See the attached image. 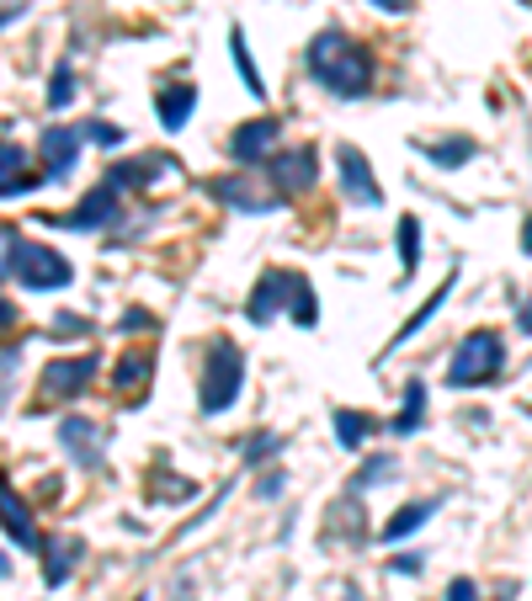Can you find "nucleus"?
Instances as JSON below:
<instances>
[{
    "label": "nucleus",
    "instance_id": "obj_3",
    "mask_svg": "<svg viewBox=\"0 0 532 601\" xmlns=\"http://www.w3.org/2000/svg\"><path fill=\"white\" fill-rule=\"evenodd\" d=\"M240 384H245L240 346L229 336H218L214 352H208V373H203V415H224V410L240 400Z\"/></svg>",
    "mask_w": 532,
    "mask_h": 601
},
{
    "label": "nucleus",
    "instance_id": "obj_9",
    "mask_svg": "<svg viewBox=\"0 0 532 601\" xmlns=\"http://www.w3.org/2000/svg\"><path fill=\"white\" fill-rule=\"evenodd\" d=\"M0 532H6L11 543H22V549H38V522H32L27 501L17 495L11 474H0Z\"/></svg>",
    "mask_w": 532,
    "mask_h": 601
},
{
    "label": "nucleus",
    "instance_id": "obj_43",
    "mask_svg": "<svg viewBox=\"0 0 532 601\" xmlns=\"http://www.w3.org/2000/svg\"><path fill=\"white\" fill-rule=\"evenodd\" d=\"M181 601H193V597H181Z\"/></svg>",
    "mask_w": 532,
    "mask_h": 601
},
{
    "label": "nucleus",
    "instance_id": "obj_31",
    "mask_svg": "<svg viewBox=\"0 0 532 601\" xmlns=\"http://www.w3.org/2000/svg\"><path fill=\"white\" fill-rule=\"evenodd\" d=\"M447 601H480V585L474 580H453L447 585Z\"/></svg>",
    "mask_w": 532,
    "mask_h": 601
},
{
    "label": "nucleus",
    "instance_id": "obj_25",
    "mask_svg": "<svg viewBox=\"0 0 532 601\" xmlns=\"http://www.w3.org/2000/svg\"><path fill=\"white\" fill-rule=\"evenodd\" d=\"M367 432H373V415H363V410H336V442L341 447H363Z\"/></svg>",
    "mask_w": 532,
    "mask_h": 601
},
{
    "label": "nucleus",
    "instance_id": "obj_24",
    "mask_svg": "<svg viewBox=\"0 0 532 601\" xmlns=\"http://www.w3.org/2000/svg\"><path fill=\"white\" fill-rule=\"evenodd\" d=\"M229 53H235V65H240V80H245V91L262 101L266 97V80H262V70H256V59H250V49H245V32L235 27L229 32Z\"/></svg>",
    "mask_w": 532,
    "mask_h": 601
},
{
    "label": "nucleus",
    "instance_id": "obj_42",
    "mask_svg": "<svg viewBox=\"0 0 532 601\" xmlns=\"http://www.w3.org/2000/svg\"><path fill=\"white\" fill-rule=\"evenodd\" d=\"M11 575V559H6V553H0V580Z\"/></svg>",
    "mask_w": 532,
    "mask_h": 601
},
{
    "label": "nucleus",
    "instance_id": "obj_17",
    "mask_svg": "<svg viewBox=\"0 0 532 601\" xmlns=\"http://www.w3.org/2000/svg\"><path fill=\"white\" fill-rule=\"evenodd\" d=\"M272 145H277V122H272V118H256V122H245L240 134L229 139V155H235V160H262Z\"/></svg>",
    "mask_w": 532,
    "mask_h": 601
},
{
    "label": "nucleus",
    "instance_id": "obj_21",
    "mask_svg": "<svg viewBox=\"0 0 532 601\" xmlns=\"http://www.w3.org/2000/svg\"><path fill=\"white\" fill-rule=\"evenodd\" d=\"M453 283H459V272H447V277H442V288H436L432 298H426V304H421V309H415L411 319L400 325V331H394V341H388V352H394V346H405V341H415V331H421V325H426V319H432V314L442 309V298H447V288H453Z\"/></svg>",
    "mask_w": 532,
    "mask_h": 601
},
{
    "label": "nucleus",
    "instance_id": "obj_15",
    "mask_svg": "<svg viewBox=\"0 0 532 601\" xmlns=\"http://www.w3.org/2000/svg\"><path fill=\"white\" fill-rule=\"evenodd\" d=\"M293 288V272H266L262 283H256V293H250V304H245V314L256 319V325H266L272 314H277V304H283V293Z\"/></svg>",
    "mask_w": 532,
    "mask_h": 601
},
{
    "label": "nucleus",
    "instance_id": "obj_34",
    "mask_svg": "<svg viewBox=\"0 0 532 601\" xmlns=\"http://www.w3.org/2000/svg\"><path fill=\"white\" fill-rule=\"evenodd\" d=\"M516 325H522V336H532V298L516 304Z\"/></svg>",
    "mask_w": 532,
    "mask_h": 601
},
{
    "label": "nucleus",
    "instance_id": "obj_12",
    "mask_svg": "<svg viewBox=\"0 0 532 601\" xmlns=\"http://www.w3.org/2000/svg\"><path fill=\"white\" fill-rule=\"evenodd\" d=\"M208 193H214L218 203H229V208H240V214H277V208H283V193H256L240 176H224Z\"/></svg>",
    "mask_w": 532,
    "mask_h": 601
},
{
    "label": "nucleus",
    "instance_id": "obj_23",
    "mask_svg": "<svg viewBox=\"0 0 532 601\" xmlns=\"http://www.w3.org/2000/svg\"><path fill=\"white\" fill-rule=\"evenodd\" d=\"M421 149H426V160H432V166H442V170H459V166H469V160H474V139H436V145H426V139H421Z\"/></svg>",
    "mask_w": 532,
    "mask_h": 601
},
{
    "label": "nucleus",
    "instance_id": "obj_18",
    "mask_svg": "<svg viewBox=\"0 0 532 601\" xmlns=\"http://www.w3.org/2000/svg\"><path fill=\"white\" fill-rule=\"evenodd\" d=\"M193 107H197V86H166V91L155 97V112H160V122H166L170 134H176V128H187Z\"/></svg>",
    "mask_w": 532,
    "mask_h": 601
},
{
    "label": "nucleus",
    "instance_id": "obj_4",
    "mask_svg": "<svg viewBox=\"0 0 532 601\" xmlns=\"http://www.w3.org/2000/svg\"><path fill=\"white\" fill-rule=\"evenodd\" d=\"M11 272H17V283L32 293H43V288H70V262L53 250V245H32V240H11Z\"/></svg>",
    "mask_w": 532,
    "mask_h": 601
},
{
    "label": "nucleus",
    "instance_id": "obj_5",
    "mask_svg": "<svg viewBox=\"0 0 532 601\" xmlns=\"http://www.w3.org/2000/svg\"><path fill=\"white\" fill-rule=\"evenodd\" d=\"M336 166H341V193L352 197L357 208H378V203H384V187L373 181V166H367V155L357 145H341Z\"/></svg>",
    "mask_w": 532,
    "mask_h": 601
},
{
    "label": "nucleus",
    "instance_id": "obj_26",
    "mask_svg": "<svg viewBox=\"0 0 532 601\" xmlns=\"http://www.w3.org/2000/svg\"><path fill=\"white\" fill-rule=\"evenodd\" d=\"M288 309H293V319L309 331L319 319V304H315V288H309V277H293V288H288Z\"/></svg>",
    "mask_w": 532,
    "mask_h": 601
},
{
    "label": "nucleus",
    "instance_id": "obj_6",
    "mask_svg": "<svg viewBox=\"0 0 532 601\" xmlns=\"http://www.w3.org/2000/svg\"><path fill=\"white\" fill-rule=\"evenodd\" d=\"M97 378V357L86 352V357H59L43 367V400H75V394H86V384Z\"/></svg>",
    "mask_w": 532,
    "mask_h": 601
},
{
    "label": "nucleus",
    "instance_id": "obj_35",
    "mask_svg": "<svg viewBox=\"0 0 532 601\" xmlns=\"http://www.w3.org/2000/svg\"><path fill=\"white\" fill-rule=\"evenodd\" d=\"M283 484H288V474H266V480H262V495H266V501H272V495H277Z\"/></svg>",
    "mask_w": 532,
    "mask_h": 601
},
{
    "label": "nucleus",
    "instance_id": "obj_16",
    "mask_svg": "<svg viewBox=\"0 0 532 601\" xmlns=\"http://www.w3.org/2000/svg\"><path fill=\"white\" fill-rule=\"evenodd\" d=\"M166 170H176L166 155H145V160H128V166H107V181L122 193V187H149V181H160Z\"/></svg>",
    "mask_w": 532,
    "mask_h": 601
},
{
    "label": "nucleus",
    "instance_id": "obj_36",
    "mask_svg": "<svg viewBox=\"0 0 532 601\" xmlns=\"http://www.w3.org/2000/svg\"><path fill=\"white\" fill-rule=\"evenodd\" d=\"M11 362H17V352L6 357V367H0V410H6V400H11V384H6V373H11Z\"/></svg>",
    "mask_w": 532,
    "mask_h": 601
},
{
    "label": "nucleus",
    "instance_id": "obj_14",
    "mask_svg": "<svg viewBox=\"0 0 532 601\" xmlns=\"http://www.w3.org/2000/svg\"><path fill=\"white\" fill-rule=\"evenodd\" d=\"M149 373H155V352H149V346H139V352H128V357L118 362V373H112V384H118V394H122V400H145Z\"/></svg>",
    "mask_w": 532,
    "mask_h": 601
},
{
    "label": "nucleus",
    "instance_id": "obj_20",
    "mask_svg": "<svg viewBox=\"0 0 532 601\" xmlns=\"http://www.w3.org/2000/svg\"><path fill=\"white\" fill-rule=\"evenodd\" d=\"M432 511H436V501H411V505H400L394 516L384 522V543H400V538H411L415 528H426L432 522Z\"/></svg>",
    "mask_w": 532,
    "mask_h": 601
},
{
    "label": "nucleus",
    "instance_id": "obj_22",
    "mask_svg": "<svg viewBox=\"0 0 532 601\" xmlns=\"http://www.w3.org/2000/svg\"><path fill=\"white\" fill-rule=\"evenodd\" d=\"M421 421H426V384H405V410L388 421V432L411 436V432H421Z\"/></svg>",
    "mask_w": 532,
    "mask_h": 601
},
{
    "label": "nucleus",
    "instance_id": "obj_10",
    "mask_svg": "<svg viewBox=\"0 0 532 601\" xmlns=\"http://www.w3.org/2000/svg\"><path fill=\"white\" fill-rule=\"evenodd\" d=\"M118 214H122L118 187H112V181H101L91 197H80V208H75V214H59L53 224H65V229H107Z\"/></svg>",
    "mask_w": 532,
    "mask_h": 601
},
{
    "label": "nucleus",
    "instance_id": "obj_33",
    "mask_svg": "<svg viewBox=\"0 0 532 601\" xmlns=\"http://www.w3.org/2000/svg\"><path fill=\"white\" fill-rule=\"evenodd\" d=\"M394 570H400V575H421V553H405V559H394Z\"/></svg>",
    "mask_w": 532,
    "mask_h": 601
},
{
    "label": "nucleus",
    "instance_id": "obj_29",
    "mask_svg": "<svg viewBox=\"0 0 532 601\" xmlns=\"http://www.w3.org/2000/svg\"><path fill=\"white\" fill-rule=\"evenodd\" d=\"M394 480V457H367L363 474H357V490H367V484H388Z\"/></svg>",
    "mask_w": 532,
    "mask_h": 601
},
{
    "label": "nucleus",
    "instance_id": "obj_11",
    "mask_svg": "<svg viewBox=\"0 0 532 601\" xmlns=\"http://www.w3.org/2000/svg\"><path fill=\"white\" fill-rule=\"evenodd\" d=\"M266 176L277 181V193H283V197L309 193V187H315V149L304 145V149H288V155H277Z\"/></svg>",
    "mask_w": 532,
    "mask_h": 601
},
{
    "label": "nucleus",
    "instance_id": "obj_37",
    "mask_svg": "<svg viewBox=\"0 0 532 601\" xmlns=\"http://www.w3.org/2000/svg\"><path fill=\"white\" fill-rule=\"evenodd\" d=\"M145 325H149V314H139V309L122 314V331H145Z\"/></svg>",
    "mask_w": 532,
    "mask_h": 601
},
{
    "label": "nucleus",
    "instance_id": "obj_28",
    "mask_svg": "<svg viewBox=\"0 0 532 601\" xmlns=\"http://www.w3.org/2000/svg\"><path fill=\"white\" fill-rule=\"evenodd\" d=\"M49 101H53V107H70V101H75V70H70V65H59V70H53Z\"/></svg>",
    "mask_w": 532,
    "mask_h": 601
},
{
    "label": "nucleus",
    "instance_id": "obj_8",
    "mask_svg": "<svg viewBox=\"0 0 532 601\" xmlns=\"http://www.w3.org/2000/svg\"><path fill=\"white\" fill-rule=\"evenodd\" d=\"M59 442L70 447V457L80 469H101V453H107V432H101L97 421H86V415H70V421H59Z\"/></svg>",
    "mask_w": 532,
    "mask_h": 601
},
{
    "label": "nucleus",
    "instance_id": "obj_2",
    "mask_svg": "<svg viewBox=\"0 0 532 601\" xmlns=\"http://www.w3.org/2000/svg\"><path fill=\"white\" fill-rule=\"evenodd\" d=\"M506 362V341L495 331H474L469 341H459V352L447 362V384L453 388H484Z\"/></svg>",
    "mask_w": 532,
    "mask_h": 601
},
{
    "label": "nucleus",
    "instance_id": "obj_39",
    "mask_svg": "<svg viewBox=\"0 0 532 601\" xmlns=\"http://www.w3.org/2000/svg\"><path fill=\"white\" fill-rule=\"evenodd\" d=\"M22 11H27V6H6V11H0V27H11L17 17H22Z\"/></svg>",
    "mask_w": 532,
    "mask_h": 601
},
{
    "label": "nucleus",
    "instance_id": "obj_19",
    "mask_svg": "<svg viewBox=\"0 0 532 601\" xmlns=\"http://www.w3.org/2000/svg\"><path fill=\"white\" fill-rule=\"evenodd\" d=\"M75 559H80V538H53V543H43V580L49 585H65Z\"/></svg>",
    "mask_w": 532,
    "mask_h": 601
},
{
    "label": "nucleus",
    "instance_id": "obj_38",
    "mask_svg": "<svg viewBox=\"0 0 532 601\" xmlns=\"http://www.w3.org/2000/svg\"><path fill=\"white\" fill-rule=\"evenodd\" d=\"M373 6H378V11H411L415 0H373Z\"/></svg>",
    "mask_w": 532,
    "mask_h": 601
},
{
    "label": "nucleus",
    "instance_id": "obj_7",
    "mask_svg": "<svg viewBox=\"0 0 532 601\" xmlns=\"http://www.w3.org/2000/svg\"><path fill=\"white\" fill-rule=\"evenodd\" d=\"M80 145H86V134L70 128V122H53L43 128V170H49V181H65L80 160Z\"/></svg>",
    "mask_w": 532,
    "mask_h": 601
},
{
    "label": "nucleus",
    "instance_id": "obj_30",
    "mask_svg": "<svg viewBox=\"0 0 532 601\" xmlns=\"http://www.w3.org/2000/svg\"><path fill=\"white\" fill-rule=\"evenodd\" d=\"M80 134H86V139H97V145H107V149H112V145H122V128H112V122H80Z\"/></svg>",
    "mask_w": 532,
    "mask_h": 601
},
{
    "label": "nucleus",
    "instance_id": "obj_13",
    "mask_svg": "<svg viewBox=\"0 0 532 601\" xmlns=\"http://www.w3.org/2000/svg\"><path fill=\"white\" fill-rule=\"evenodd\" d=\"M38 187V176L27 170V149L22 145H0V197H22Z\"/></svg>",
    "mask_w": 532,
    "mask_h": 601
},
{
    "label": "nucleus",
    "instance_id": "obj_27",
    "mask_svg": "<svg viewBox=\"0 0 532 601\" xmlns=\"http://www.w3.org/2000/svg\"><path fill=\"white\" fill-rule=\"evenodd\" d=\"M400 262H405V277L421 266V224H415V214L400 218Z\"/></svg>",
    "mask_w": 532,
    "mask_h": 601
},
{
    "label": "nucleus",
    "instance_id": "obj_1",
    "mask_svg": "<svg viewBox=\"0 0 532 601\" xmlns=\"http://www.w3.org/2000/svg\"><path fill=\"white\" fill-rule=\"evenodd\" d=\"M309 75L336 97H367L373 86V53L352 43L346 32H319L309 43Z\"/></svg>",
    "mask_w": 532,
    "mask_h": 601
},
{
    "label": "nucleus",
    "instance_id": "obj_32",
    "mask_svg": "<svg viewBox=\"0 0 532 601\" xmlns=\"http://www.w3.org/2000/svg\"><path fill=\"white\" fill-rule=\"evenodd\" d=\"M266 453H277V436H262V442H250V447H245V457H250V463H256V457H266Z\"/></svg>",
    "mask_w": 532,
    "mask_h": 601
},
{
    "label": "nucleus",
    "instance_id": "obj_41",
    "mask_svg": "<svg viewBox=\"0 0 532 601\" xmlns=\"http://www.w3.org/2000/svg\"><path fill=\"white\" fill-rule=\"evenodd\" d=\"M522 250L532 256V218H528V229H522Z\"/></svg>",
    "mask_w": 532,
    "mask_h": 601
},
{
    "label": "nucleus",
    "instance_id": "obj_40",
    "mask_svg": "<svg viewBox=\"0 0 532 601\" xmlns=\"http://www.w3.org/2000/svg\"><path fill=\"white\" fill-rule=\"evenodd\" d=\"M11 319H17V309H11V304H6V298H0V331H6V325H11Z\"/></svg>",
    "mask_w": 532,
    "mask_h": 601
}]
</instances>
